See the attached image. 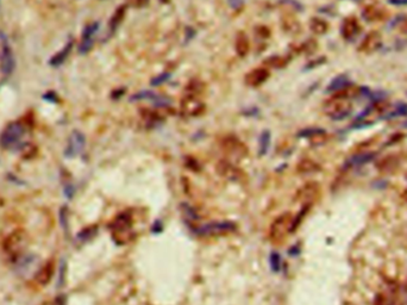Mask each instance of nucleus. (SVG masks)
Masks as SVG:
<instances>
[{
	"label": "nucleus",
	"mask_w": 407,
	"mask_h": 305,
	"mask_svg": "<svg viewBox=\"0 0 407 305\" xmlns=\"http://www.w3.org/2000/svg\"><path fill=\"white\" fill-rule=\"evenodd\" d=\"M162 2H164V3H166V2H168V0H162Z\"/></svg>",
	"instance_id": "obj_36"
},
{
	"label": "nucleus",
	"mask_w": 407,
	"mask_h": 305,
	"mask_svg": "<svg viewBox=\"0 0 407 305\" xmlns=\"http://www.w3.org/2000/svg\"><path fill=\"white\" fill-rule=\"evenodd\" d=\"M352 104L346 95L337 94L330 100H328L324 105V111L330 118L339 120L345 118L351 112Z\"/></svg>",
	"instance_id": "obj_1"
},
{
	"label": "nucleus",
	"mask_w": 407,
	"mask_h": 305,
	"mask_svg": "<svg viewBox=\"0 0 407 305\" xmlns=\"http://www.w3.org/2000/svg\"><path fill=\"white\" fill-rule=\"evenodd\" d=\"M360 30V24L354 17L346 18L342 26V35L346 40H354L359 35Z\"/></svg>",
	"instance_id": "obj_14"
},
{
	"label": "nucleus",
	"mask_w": 407,
	"mask_h": 305,
	"mask_svg": "<svg viewBox=\"0 0 407 305\" xmlns=\"http://www.w3.org/2000/svg\"><path fill=\"white\" fill-rule=\"evenodd\" d=\"M292 221L293 219L289 214H284L275 219L270 226V232H269V236L273 240V242H281L284 240L285 234L291 232Z\"/></svg>",
	"instance_id": "obj_5"
},
{
	"label": "nucleus",
	"mask_w": 407,
	"mask_h": 305,
	"mask_svg": "<svg viewBox=\"0 0 407 305\" xmlns=\"http://www.w3.org/2000/svg\"><path fill=\"white\" fill-rule=\"evenodd\" d=\"M373 158H374V154H361V155H357V157H354L352 159H350L349 164H350V166L364 165V164H367V162H369Z\"/></svg>",
	"instance_id": "obj_26"
},
{
	"label": "nucleus",
	"mask_w": 407,
	"mask_h": 305,
	"mask_svg": "<svg viewBox=\"0 0 407 305\" xmlns=\"http://www.w3.org/2000/svg\"><path fill=\"white\" fill-rule=\"evenodd\" d=\"M111 230L113 236L117 235V242H119V241L126 242L127 239L125 235L132 230V217H131L130 212L124 211L117 216L115 221L111 223Z\"/></svg>",
	"instance_id": "obj_4"
},
{
	"label": "nucleus",
	"mask_w": 407,
	"mask_h": 305,
	"mask_svg": "<svg viewBox=\"0 0 407 305\" xmlns=\"http://www.w3.org/2000/svg\"><path fill=\"white\" fill-rule=\"evenodd\" d=\"M236 52L240 56H246L249 52V40L246 34H239L236 40Z\"/></svg>",
	"instance_id": "obj_18"
},
{
	"label": "nucleus",
	"mask_w": 407,
	"mask_h": 305,
	"mask_svg": "<svg viewBox=\"0 0 407 305\" xmlns=\"http://www.w3.org/2000/svg\"><path fill=\"white\" fill-rule=\"evenodd\" d=\"M328 29V26L327 23L324 22V20L321 19H313L312 22H311V30L313 31V33L316 34H324L325 31Z\"/></svg>",
	"instance_id": "obj_27"
},
{
	"label": "nucleus",
	"mask_w": 407,
	"mask_h": 305,
	"mask_svg": "<svg viewBox=\"0 0 407 305\" xmlns=\"http://www.w3.org/2000/svg\"><path fill=\"white\" fill-rule=\"evenodd\" d=\"M349 85V80L346 79V77L344 75H341V77H337L336 79H334L331 81V84L329 85L328 87V91H334V92H339V91H343L345 90V87Z\"/></svg>",
	"instance_id": "obj_20"
},
{
	"label": "nucleus",
	"mask_w": 407,
	"mask_h": 305,
	"mask_svg": "<svg viewBox=\"0 0 407 305\" xmlns=\"http://www.w3.org/2000/svg\"><path fill=\"white\" fill-rule=\"evenodd\" d=\"M95 234H97V228H95V226H92V228L83 230V232L79 234V239L81 241H88L91 240Z\"/></svg>",
	"instance_id": "obj_29"
},
{
	"label": "nucleus",
	"mask_w": 407,
	"mask_h": 305,
	"mask_svg": "<svg viewBox=\"0 0 407 305\" xmlns=\"http://www.w3.org/2000/svg\"><path fill=\"white\" fill-rule=\"evenodd\" d=\"M52 266L51 264H47L44 265L43 267L40 269V272H38V274H36V278H37V282L42 284V285H45V284H48L50 282L51 276H52Z\"/></svg>",
	"instance_id": "obj_19"
},
{
	"label": "nucleus",
	"mask_w": 407,
	"mask_h": 305,
	"mask_svg": "<svg viewBox=\"0 0 407 305\" xmlns=\"http://www.w3.org/2000/svg\"><path fill=\"white\" fill-rule=\"evenodd\" d=\"M98 29H99L98 22L88 24V26L85 28V30L83 33V38H81V43L79 47L80 54H83V55L87 54V53L91 50L92 47H93V40H94V36H95V34H97Z\"/></svg>",
	"instance_id": "obj_10"
},
{
	"label": "nucleus",
	"mask_w": 407,
	"mask_h": 305,
	"mask_svg": "<svg viewBox=\"0 0 407 305\" xmlns=\"http://www.w3.org/2000/svg\"><path fill=\"white\" fill-rule=\"evenodd\" d=\"M25 134V129L18 122L10 123L0 135V145L5 149L16 148Z\"/></svg>",
	"instance_id": "obj_3"
},
{
	"label": "nucleus",
	"mask_w": 407,
	"mask_h": 305,
	"mask_svg": "<svg viewBox=\"0 0 407 305\" xmlns=\"http://www.w3.org/2000/svg\"><path fill=\"white\" fill-rule=\"evenodd\" d=\"M16 66L15 56L9 42L3 38L2 49H0V70L4 75H10L13 72Z\"/></svg>",
	"instance_id": "obj_6"
},
{
	"label": "nucleus",
	"mask_w": 407,
	"mask_h": 305,
	"mask_svg": "<svg viewBox=\"0 0 407 305\" xmlns=\"http://www.w3.org/2000/svg\"><path fill=\"white\" fill-rule=\"evenodd\" d=\"M269 73L267 69L264 68H256L254 70H251L250 73L247 74L246 77V84L248 86H260L261 84H263L265 80L268 79Z\"/></svg>",
	"instance_id": "obj_13"
},
{
	"label": "nucleus",
	"mask_w": 407,
	"mask_h": 305,
	"mask_svg": "<svg viewBox=\"0 0 407 305\" xmlns=\"http://www.w3.org/2000/svg\"><path fill=\"white\" fill-rule=\"evenodd\" d=\"M381 36L377 33H369L364 37V40L361 43L360 50L366 53V54H371V53L376 52L378 48L381 47Z\"/></svg>",
	"instance_id": "obj_12"
},
{
	"label": "nucleus",
	"mask_w": 407,
	"mask_h": 305,
	"mask_svg": "<svg viewBox=\"0 0 407 305\" xmlns=\"http://www.w3.org/2000/svg\"><path fill=\"white\" fill-rule=\"evenodd\" d=\"M237 229L236 224L231 221H215L206 223L204 225L196 226L193 229L194 234L199 236H221L226 235V234L233 233Z\"/></svg>",
	"instance_id": "obj_2"
},
{
	"label": "nucleus",
	"mask_w": 407,
	"mask_h": 305,
	"mask_svg": "<svg viewBox=\"0 0 407 305\" xmlns=\"http://www.w3.org/2000/svg\"><path fill=\"white\" fill-rule=\"evenodd\" d=\"M323 129H305L303 131H300L298 134V136L300 137H317L320 136V135H324Z\"/></svg>",
	"instance_id": "obj_28"
},
{
	"label": "nucleus",
	"mask_w": 407,
	"mask_h": 305,
	"mask_svg": "<svg viewBox=\"0 0 407 305\" xmlns=\"http://www.w3.org/2000/svg\"><path fill=\"white\" fill-rule=\"evenodd\" d=\"M218 172L219 174L225 176V178H228L230 180H233V182H236V180H239L242 178V174L243 173L239 171L238 168L235 167V166L229 164V162H225V161H222L221 164L218 165Z\"/></svg>",
	"instance_id": "obj_15"
},
{
	"label": "nucleus",
	"mask_w": 407,
	"mask_h": 305,
	"mask_svg": "<svg viewBox=\"0 0 407 305\" xmlns=\"http://www.w3.org/2000/svg\"><path fill=\"white\" fill-rule=\"evenodd\" d=\"M23 237L20 235V233H15L12 234L11 236L9 237L8 240H6L5 242V249L6 251H9V253L11 254H16L18 253V251L22 249L23 247Z\"/></svg>",
	"instance_id": "obj_16"
},
{
	"label": "nucleus",
	"mask_w": 407,
	"mask_h": 305,
	"mask_svg": "<svg viewBox=\"0 0 407 305\" xmlns=\"http://www.w3.org/2000/svg\"><path fill=\"white\" fill-rule=\"evenodd\" d=\"M403 197H405V199L407 200V190L405 191V193H403Z\"/></svg>",
	"instance_id": "obj_35"
},
{
	"label": "nucleus",
	"mask_w": 407,
	"mask_h": 305,
	"mask_svg": "<svg viewBox=\"0 0 407 305\" xmlns=\"http://www.w3.org/2000/svg\"><path fill=\"white\" fill-rule=\"evenodd\" d=\"M375 305H400V303L393 294L381 293L375 299Z\"/></svg>",
	"instance_id": "obj_22"
},
{
	"label": "nucleus",
	"mask_w": 407,
	"mask_h": 305,
	"mask_svg": "<svg viewBox=\"0 0 407 305\" xmlns=\"http://www.w3.org/2000/svg\"><path fill=\"white\" fill-rule=\"evenodd\" d=\"M124 16H125V6H120V8L115 12V15L112 16L111 20H110V29H111L112 33H115L117 28L119 27V24L122 23Z\"/></svg>",
	"instance_id": "obj_21"
},
{
	"label": "nucleus",
	"mask_w": 407,
	"mask_h": 305,
	"mask_svg": "<svg viewBox=\"0 0 407 305\" xmlns=\"http://www.w3.org/2000/svg\"><path fill=\"white\" fill-rule=\"evenodd\" d=\"M223 149L226 154L235 159H240L247 154V148L236 137H228L223 142Z\"/></svg>",
	"instance_id": "obj_11"
},
{
	"label": "nucleus",
	"mask_w": 407,
	"mask_h": 305,
	"mask_svg": "<svg viewBox=\"0 0 407 305\" xmlns=\"http://www.w3.org/2000/svg\"><path fill=\"white\" fill-rule=\"evenodd\" d=\"M269 145H270V133L268 130H264L260 137V151H258V154L261 157L267 154Z\"/></svg>",
	"instance_id": "obj_23"
},
{
	"label": "nucleus",
	"mask_w": 407,
	"mask_h": 305,
	"mask_svg": "<svg viewBox=\"0 0 407 305\" xmlns=\"http://www.w3.org/2000/svg\"><path fill=\"white\" fill-rule=\"evenodd\" d=\"M205 105L203 101H200L199 99L194 95H188L181 101V111L185 116L188 117H196L199 116L204 112Z\"/></svg>",
	"instance_id": "obj_9"
},
{
	"label": "nucleus",
	"mask_w": 407,
	"mask_h": 305,
	"mask_svg": "<svg viewBox=\"0 0 407 305\" xmlns=\"http://www.w3.org/2000/svg\"><path fill=\"white\" fill-rule=\"evenodd\" d=\"M169 78H171V74L164 73V74H161V75H158V77L155 78V79L151 80V85H153V86H157V85H161V84L166 83V81H167Z\"/></svg>",
	"instance_id": "obj_31"
},
{
	"label": "nucleus",
	"mask_w": 407,
	"mask_h": 305,
	"mask_svg": "<svg viewBox=\"0 0 407 305\" xmlns=\"http://www.w3.org/2000/svg\"><path fill=\"white\" fill-rule=\"evenodd\" d=\"M85 144H86V138H85L84 134L80 131H73L70 134L68 144H67L65 155L67 158H74L76 155H79L81 151L84 150Z\"/></svg>",
	"instance_id": "obj_7"
},
{
	"label": "nucleus",
	"mask_w": 407,
	"mask_h": 305,
	"mask_svg": "<svg viewBox=\"0 0 407 305\" xmlns=\"http://www.w3.org/2000/svg\"><path fill=\"white\" fill-rule=\"evenodd\" d=\"M388 3H391L393 5H406L407 0H388Z\"/></svg>",
	"instance_id": "obj_34"
},
{
	"label": "nucleus",
	"mask_w": 407,
	"mask_h": 305,
	"mask_svg": "<svg viewBox=\"0 0 407 305\" xmlns=\"http://www.w3.org/2000/svg\"><path fill=\"white\" fill-rule=\"evenodd\" d=\"M269 265H270L272 271L278 273L281 271V257L277 251H273L269 257Z\"/></svg>",
	"instance_id": "obj_25"
},
{
	"label": "nucleus",
	"mask_w": 407,
	"mask_h": 305,
	"mask_svg": "<svg viewBox=\"0 0 407 305\" xmlns=\"http://www.w3.org/2000/svg\"><path fill=\"white\" fill-rule=\"evenodd\" d=\"M73 48V42H69V43L66 44V47L62 49V50H60L59 53H56V54L52 56L50 59V66L52 67H58V66H61L63 62H65V60L68 58L70 50H72Z\"/></svg>",
	"instance_id": "obj_17"
},
{
	"label": "nucleus",
	"mask_w": 407,
	"mask_h": 305,
	"mask_svg": "<svg viewBox=\"0 0 407 305\" xmlns=\"http://www.w3.org/2000/svg\"><path fill=\"white\" fill-rule=\"evenodd\" d=\"M148 3H149V0H130V4L134 8H143Z\"/></svg>",
	"instance_id": "obj_32"
},
{
	"label": "nucleus",
	"mask_w": 407,
	"mask_h": 305,
	"mask_svg": "<svg viewBox=\"0 0 407 305\" xmlns=\"http://www.w3.org/2000/svg\"><path fill=\"white\" fill-rule=\"evenodd\" d=\"M363 17L364 19L369 20V22H373V20H377V19H381V11L380 10H377L376 8H374V6H369V8H367L364 10L363 12Z\"/></svg>",
	"instance_id": "obj_24"
},
{
	"label": "nucleus",
	"mask_w": 407,
	"mask_h": 305,
	"mask_svg": "<svg viewBox=\"0 0 407 305\" xmlns=\"http://www.w3.org/2000/svg\"><path fill=\"white\" fill-rule=\"evenodd\" d=\"M388 113H389V106L387 103L377 101V103H375V104L371 105L369 109H367L366 111H364L362 115L359 117V119L357 120L361 123H363V122L369 123L370 119L375 120L376 118H378V117H382L386 115L388 116Z\"/></svg>",
	"instance_id": "obj_8"
},
{
	"label": "nucleus",
	"mask_w": 407,
	"mask_h": 305,
	"mask_svg": "<svg viewBox=\"0 0 407 305\" xmlns=\"http://www.w3.org/2000/svg\"><path fill=\"white\" fill-rule=\"evenodd\" d=\"M299 169L302 172H312L317 169V165L313 164L312 161H303L299 166Z\"/></svg>",
	"instance_id": "obj_30"
},
{
	"label": "nucleus",
	"mask_w": 407,
	"mask_h": 305,
	"mask_svg": "<svg viewBox=\"0 0 407 305\" xmlns=\"http://www.w3.org/2000/svg\"><path fill=\"white\" fill-rule=\"evenodd\" d=\"M228 2H229V5L233 9H238L243 4V0H228Z\"/></svg>",
	"instance_id": "obj_33"
}]
</instances>
